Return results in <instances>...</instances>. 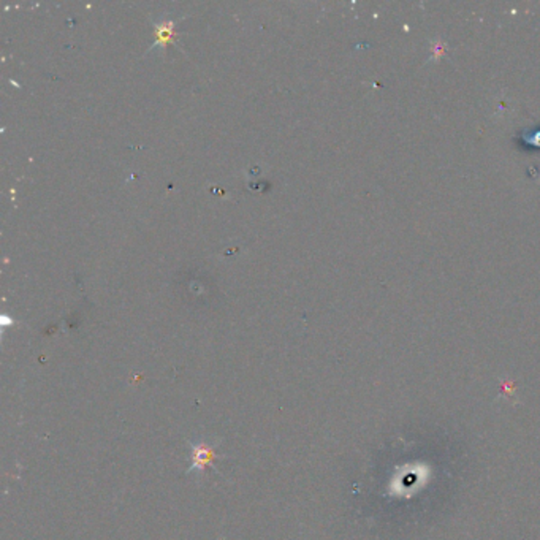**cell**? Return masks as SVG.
<instances>
[{"mask_svg":"<svg viewBox=\"0 0 540 540\" xmlns=\"http://www.w3.org/2000/svg\"><path fill=\"white\" fill-rule=\"evenodd\" d=\"M214 458V450L207 444H200L192 447V456H190V469L189 470H203L206 466H209Z\"/></svg>","mask_w":540,"mask_h":540,"instance_id":"obj_1","label":"cell"}]
</instances>
